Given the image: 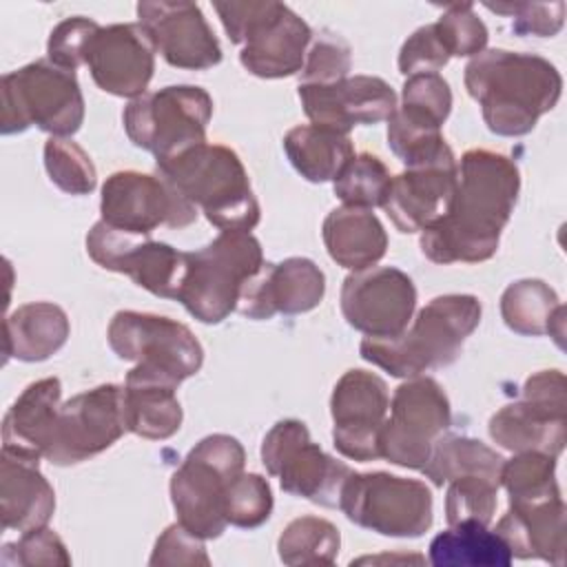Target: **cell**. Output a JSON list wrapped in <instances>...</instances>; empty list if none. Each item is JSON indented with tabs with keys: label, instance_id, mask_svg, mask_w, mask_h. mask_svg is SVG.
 <instances>
[{
	"label": "cell",
	"instance_id": "f6af8a7d",
	"mask_svg": "<svg viewBox=\"0 0 567 567\" xmlns=\"http://www.w3.org/2000/svg\"><path fill=\"white\" fill-rule=\"evenodd\" d=\"M489 11L512 18V29L518 35L551 38L563 29L565 2H485Z\"/></svg>",
	"mask_w": 567,
	"mask_h": 567
},
{
	"label": "cell",
	"instance_id": "9c48e42d",
	"mask_svg": "<svg viewBox=\"0 0 567 567\" xmlns=\"http://www.w3.org/2000/svg\"><path fill=\"white\" fill-rule=\"evenodd\" d=\"M213 117V97L202 86L173 84L131 100L122 113L128 140L168 159L195 144L206 142V126Z\"/></svg>",
	"mask_w": 567,
	"mask_h": 567
},
{
	"label": "cell",
	"instance_id": "b9f144b4",
	"mask_svg": "<svg viewBox=\"0 0 567 567\" xmlns=\"http://www.w3.org/2000/svg\"><path fill=\"white\" fill-rule=\"evenodd\" d=\"M226 520L241 529H255L270 518L272 492L264 476L239 474L226 489Z\"/></svg>",
	"mask_w": 567,
	"mask_h": 567
},
{
	"label": "cell",
	"instance_id": "d590c367",
	"mask_svg": "<svg viewBox=\"0 0 567 567\" xmlns=\"http://www.w3.org/2000/svg\"><path fill=\"white\" fill-rule=\"evenodd\" d=\"M341 534L337 525L319 516H299L290 520L279 540V558L284 565H332L339 556Z\"/></svg>",
	"mask_w": 567,
	"mask_h": 567
},
{
	"label": "cell",
	"instance_id": "ba28073f",
	"mask_svg": "<svg viewBox=\"0 0 567 567\" xmlns=\"http://www.w3.org/2000/svg\"><path fill=\"white\" fill-rule=\"evenodd\" d=\"M0 89L2 135L38 126L51 137H69L84 122V97L75 71L62 69L49 58L2 75Z\"/></svg>",
	"mask_w": 567,
	"mask_h": 567
},
{
	"label": "cell",
	"instance_id": "d4e9b609",
	"mask_svg": "<svg viewBox=\"0 0 567 567\" xmlns=\"http://www.w3.org/2000/svg\"><path fill=\"white\" fill-rule=\"evenodd\" d=\"M565 503L563 496L516 503L496 523V534L516 558L565 563Z\"/></svg>",
	"mask_w": 567,
	"mask_h": 567
},
{
	"label": "cell",
	"instance_id": "4fadbf2b",
	"mask_svg": "<svg viewBox=\"0 0 567 567\" xmlns=\"http://www.w3.org/2000/svg\"><path fill=\"white\" fill-rule=\"evenodd\" d=\"M379 432L381 458L421 470L432 452L434 441L450 427L452 412L443 388L432 377H412L403 381L390 401Z\"/></svg>",
	"mask_w": 567,
	"mask_h": 567
},
{
	"label": "cell",
	"instance_id": "3957f363",
	"mask_svg": "<svg viewBox=\"0 0 567 567\" xmlns=\"http://www.w3.org/2000/svg\"><path fill=\"white\" fill-rule=\"evenodd\" d=\"M478 323L481 301L474 295H441L423 306L403 332L365 337L359 352L392 377L412 379L454 363Z\"/></svg>",
	"mask_w": 567,
	"mask_h": 567
},
{
	"label": "cell",
	"instance_id": "8992f818",
	"mask_svg": "<svg viewBox=\"0 0 567 567\" xmlns=\"http://www.w3.org/2000/svg\"><path fill=\"white\" fill-rule=\"evenodd\" d=\"M246 452L230 434L204 436L171 476V501L179 523L208 540L226 529V489L244 472Z\"/></svg>",
	"mask_w": 567,
	"mask_h": 567
},
{
	"label": "cell",
	"instance_id": "836d02e7",
	"mask_svg": "<svg viewBox=\"0 0 567 567\" xmlns=\"http://www.w3.org/2000/svg\"><path fill=\"white\" fill-rule=\"evenodd\" d=\"M503 461L505 458L483 441L463 434H441L421 472L434 485H443L461 476H485L501 485Z\"/></svg>",
	"mask_w": 567,
	"mask_h": 567
},
{
	"label": "cell",
	"instance_id": "7c38bea8",
	"mask_svg": "<svg viewBox=\"0 0 567 567\" xmlns=\"http://www.w3.org/2000/svg\"><path fill=\"white\" fill-rule=\"evenodd\" d=\"M261 463L279 478L284 492L323 507H339L341 489L352 470L310 441L299 419H284L270 427L261 443Z\"/></svg>",
	"mask_w": 567,
	"mask_h": 567
},
{
	"label": "cell",
	"instance_id": "5b68a950",
	"mask_svg": "<svg viewBox=\"0 0 567 567\" xmlns=\"http://www.w3.org/2000/svg\"><path fill=\"white\" fill-rule=\"evenodd\" d=\"M215 11L239 53L241 66L266 80L301 71L312 29L284 2H215Z\"/></svg>",
	"mask_w": 567,
	"mask_h": 567
},
{
	"label": "cell",
	"instance_id": "8fae6325",
	"mask_svg": "<svg viewBox=\"0 0 567 567\" xmlns=\"http://www.w3.org/2000/svg\"><path fill=\"white\" fill-rule=\"evenodd\" d=\"M489 436L503 450L543 452L554 458L565 450L567 383L560 370L527 377L520 401L503 405L489 419Z\"/></svg>",
	"mask_w": 567,
	"mask_h": 567
},
{
	"label": "cell",
	"instance_id": "bcb514c9",
	"mask_svg": "<svg viewBox=\"0 0 567 567\" xmlns=\"http://www.w3.org/2000/svg\"><path fill=\"white\" fill-rule=\"evenodd\" d=\"M97 31L100 24L84 16L62 20L49 35V60L62 69L75 71L80 64H86V53Z\"/></svg>",
	"mask_w": 567,
	"mask_h": 567
},
{
	"label": "cell",
	"instance_id": "603a6c76",
	"mask_svg": "<svg viewBox=\"0 0 567 567\" xmlns=\"http://www.w3.org/2000/svg\"><path fill=\"white\" fill-rule=\"evenodd\" d=\"M326 292L321 268L308 257H288L264 266L244 284L237 310L248 319H270L277 312L299 315L317 308Z\"/></svg>",
	"mask_w": 567,
	"mask_h": 567
},
{
	"label": "cell",
	"instance_id": "ffe728a7",
	"mask_svg": "<svg viewBox=\"0 0 567 567\" xmlns=\"http://www.w3.org/2000/svg\"><path fill=\"white\" fill-rule=\"evenodd\" d=\"M140 24L146 29L155 51L177 69L204 71L221 62V47L195 2H153L137 4Z\"/></svg>",
	"mask_w": 567,
	"mask_h": 567
},
{
	"label": "cell",
	"instance_id": "f35d334b",
	"mask_svg": "<svg viewBox=\"0 0 567 567\" xmlns=\"http://www.w3.org/2000/svg\"><path fill=\"white\" fill-rule=\"evenodd\" d=\"M44 168L49 179L69 195H89L97 184V171L89 153L66 137L44 142Z\"/></svg>",
	"mask_w": 567,
	"mask_h": 567
},
{
	"label": "cell",
	"instance_id": "8d00e7d4",
	"mask_svg": "<svg viewBox=\"0 0 567 567\" xmlns=\"http://www.w3.org/2000/svg\"><path fill=\"white\" fill-rule=\"evenodd\" d=\"M501 485L509 494V505L558 496L556 458L543 452H518L503 461Z\"/></svg>",
	"mask_w": 567,
	"mask_h": 567
},
{
	"label": "cell",
	"instance_id": "681fc988",
	"mask_svg": "<svg viewBox=\"0 0 567 567\" xmlns=\"http://www.w3.org/2000/svg\"><path fill=\"white\" fill-rule=\"evenodd\" d=\"M401 104L419 109L432 115L436 122H445L452 109V91L450 84L439 73H414L403 82Z\"/></svg>",
	"mask_w": 567,
	"mask_h": 567
},
{
	"label": "cell",
	"instance_id": "7bdbcfd3",
	"mask_svg": "<svg viewBox=\"0 0 567 567\" xmlns=\"http://www.w3.org/2000/svg\"><path fill=\"white\" fill-rule=\"evenodd\" d=\"M436 33L441 35L450 55H478L487 44V27L474 13L472 2H454L447 4L443 16L434 22Z\"/></svg>",
	"mask_w": 567,
	"mask_h": 567
},
{
	"label": "cell",
	"instance_id": "4316f807",
	"mask_svg": "<svg viewBox=\"0 0 567 567\" xmlns=\"http://www.w3.org/2000/svg\"><path fill=\"white\" fill-rule=\"evenodd\" d=\"M179 381L168 374L135 365L124 381L126 430L151 441L171 439L182 425V405L177 401Z\"/></svg>",
	"mask_w": 567,
	"mask_h": 567
},
{
	"label": "cell",
	"instance_id": "1f68e13d",
	"mask_svg": "<svg viewBox=\"0 0 567 567\" xmlns=\"http://www.w3.org/2000/svg\"><path fill=\"white\" fill-rule=\"evenodd\" d=\"M284 151L292 168L312 184L334 179L354 155L350 135L317 124L290 128L284 135Z\"/></svg>",
	"mask_w": 567,
	"mask_h": 567
},
{
	"label": "cell",
	"instance_id": "83f0119b",
	"mask_svg": "<svg viewBox=\"0 0 567 567\" xmlns=\"http://www.w3.org/2000/svg\"><path fill=\"white\" fill-rule=\"evenodd\" d=\"M55 512V492L38 463L2 452L0 458V514L2 527L31 532L47 527Z\"/></svg>",
	"mask_w": 567,
	"mask_h": 567
},
{
	"label": "cell",
	"instance_id": "60d3db41",
	"mask_svg": "<svg viewBox=\"0 0 567 567\" xmlns=\"http://www.w3.org/2000/svg\"><path fill=\"white\" fill-rule=\"evenodd\" d=\"M352 69V49L348 40L330 29L312 35L301 66L299 84H332L346 80Z\"/></svg>",
	"mask_w": 567,
	"mask_h": 567
},
{
	"label": "cell",
	"instance_id": "ac0fdd59",
	"mask_svg": "<svg viewBox=\"0 0 567 567\" xmlns=\"http://www.w3.org/2000/svg\"><path fill=\"white\" fill-rule=\"evenodd\" d=\"M416 308L412 279L394 268L352 270L341 286V312L365 337H394L408 328Z\"/></svg>",
	"mask_w": 567,
	"mask_h": 567
},
{
	"label": "cell",
	"instance_id": "44dd1931",
	"mask_svg": "<svg viewBox=\"0 0 567 567\" xmlns=\"http://www.w3.org/2000/svg\"><path fill=\"white\" fill-rule=\"evenodd\" d=\"M299 100L312 124L346 135L357 124H379L396 111L394 89L374 75H348L332 84H299Z\"/></svg>",
	"mask_w": 567,
	"mask_h": 567
},
{
	"label": "cell",
	"instance_id": "30bf717a",
	"mask_svg": "<svg viewBox=\"0 0 567 567\" xmlns=\"http://www.w3.org/2000/svg\"><path fill=\"white\" fill-rule=\"evenodd\" d=\"M339 509L350 523L394 538H419L434 518L430 487L388 472H352L343 483Z\"/></svg>",
	"mask_w": 567,
	"mask_h": 567
},
{
	"label": "cell",
	"instance_id": "e575fe53",
	"mask_svg": "<svg viewBox=\"0 0 567 567\" xmlns=\"http://www.w3.org/2000/svg\"><path fill=\"white\" fill-rule=\"evenodd\" d=\"M441 126L432 115L401 104L388 120V144L405 168L430 164L452 153Z\"/></svg>",
	"mask_w": 567,
	"mask_h": 567
},
{
	"label": "cell",
	"instance_id": "cb8c5ba5",
	"mask_svg": "<svg viewBox=\"0 0 567 567\" xmlns=\"http://www.w3.org/2000/svg\"><path fill=\"white\" fill-rule=\"evenodd\" d=\"M456 173L454 153L405 168L390 179L381 208L401 233H421L447 213L456 190Z\"/></svg>",
	"mask_w": 567,
	"mask_h": 567
},
{
	"label": "cell",
	"instance_id": "e0dca14e",
	"mask_svg": "<svg viewBox=\"0 0 567 567\" xmlns=\"http://www.w3.org/2000/svg\"><path fill=\"white\" fill-rule=\"evenodd\" d=\"M100 213L106 224L137 235H151L159 226L186 228L197 219V206L168 179L140 171H117L106 177Z\"/></svg>",
	"mask_w": 567,
	"mask_h": 567
},
{
	"label": "cell",
	"instance_id": "5bb4252c",
	"mask_svg": "<svg viewBox=\"0 0 567 567\" xmlns=\"http://www.w3.org/2000/svg\"><path fill=\"white\" fill-rule=\"evenodd\" d=\"M106 339L120 359L168 374L179 383L197 374L204 363V348L190 328L168 317L120 310L109 323Z\"/></svg>",
	"mask_w": 567,
	"mask_h": 567
},
{
	"label": "cell",
	"instance_id": "ee69618b",
	"mask_svg": "<svg viewBox=\"0 0 567 567\" xmlns=\"http://www.w3.org/2000/svg\"><path fill=\"white\" fill-rule=\"evenodd\" d=\"M2 565H71V556L66 551V545L62 538L49 529L38 527L31 532H24L16 543H4L2 547Z\"/></svg>",
	"mask_w": 567,
	"mask_h": 567
},
{
	"label": "cell",
	"instance_id": "52a82bcc",
	"mask_svg": "<svg viewBox=\"0 0 567 567\" xmlns=\"http://www.w3.org/2000/svg\"><path fill=\"white\" fill-rule=\"evenodd\" d=\"M264 266L261 244L244 230H221L195 252H186V272L177 301L202 323H219L237 310L244 284Z\"/></svg>",
	"mask_w": 567,
	"mask_h": 567
},
{
	"label": "cell",
	"instance_id": "6da1fadb",
	"mask_svg": "<svg viewBox=\"0 0 567 567\" xmlns=\"http://www.w3.org/2000/svg\"><path fill=\"white\" fill-rule=\"evenodd\" d=\"M520 173L512 157L472 148L463 153L447 213L421 230V252L434 264H478L496 255L512 217Z\"/></svg>",
	"mask_w": 567,
	"mask_h": 567
},
{
	"label": "cell",
	"instance_id": "7dc6e473",
	"mask_svg": "<svg viewBox=\"0 0 567 567\" xmlns=\"http://www.w3.org/2000/svg\"><path fill=\"white\" fill-rule=\"evenodd\" d=\"M450 53L434 24L419 27L399 51V71L408 78L414 73H439L450 62Z\"/></svg>",
	"mask_w": 567,
	"mask_h": 567
},
{
	"label": "cell",
	"instance_id": "7a4b0ae2",
	"mask_svg": "<svg viewBox=\"0 0 567 567\" xmlns=\"http://www.w3.org/2000/svg\"><path fill=\"white\" fill-rule=\"evenodd\" d=\"M465 89L481 104L487 128L503 137L527 135L563 91L558 69L534 53L487 49L465 66Z\"/></svg>",
	"mask_w": 567,
	"mask_h": 567
},
{
	"label": "cell",
	"instance_id": "2e32d148",
	"mask_svg": "<svg viewBox=\"0 0 567 567\" xmlns=\"http://www.w3.org/2000/svg\"><path fill=\"white\" fill-rule=\"evenodd\" d=\"M126 430L124 388L104 383L60 405L44 458L75 465L109 450Z\"/></svg>",
	"mask_w": 567,
	"mask_h": 567
},
{
	"label": "cell",
	"instance_id": "d6a6232c",
	"mask_svg": "<svg viewBox=\"0 0 567 567\" xmlns=\"http://www.w3.org/2000/svg\"><path fill=\"white\" fill-rule=\"evenodd\" d=\"M512 551L505 540L478 520H461L430 543V563L436 567H507Z\"/></svg>",
	"mask_w": 567,
	"mask_h": 567
},
{
	"label": "cell",
	"instance_id": "ab89813d",
	"mask_svg": "<svg viewBox=\"0 0 567 567\" xmlns=\"http://www.w3.org/2000/svg\"><path fill=\"white\" fill-rule=\"evenodd\" d=\"M498 483L485 476H461L450 481L445 492V518L447 525L461 520H478L489 525L496 512Z\"/></svg>",
	"mask_w": 567,
	"mask_h": 567
},
{
	"label": "cell",
	"instance_id": "f1b7e54d",
	"mask_svg": "<svg viewBox=\"0 0 567 567\" xmlns=\"http://www.w3.org/2000/svg\"><path fill=\"white\" fill-rule=\"evenodd\" d=\"M323 244L332 261L348 270H365L383 259L388 235L370 208L339 206L321 226Z\"/></svg>",
	"mask_w": 567,
	"mask_h": 567
},
{
	"label": "cell",
	"instance_id": "277c9868",
	"mask_svg": "<svg viewBox=\"0 0 567 567\" xmlns=\"http://www.w3.org/2000/svg\"><path fill=\"white\" fill-rule=\"evenodd\" d=\"M157 175L168 179L219 230L250 233L261 217L248 173L239 155L224 146L202 142L168 159L155 162Z\"/></svg>",
	"mask_w": 567,
	"mask_h": 567
},
{
	"label": "cell",
	"instance_id": "9a60e30c",
	"mask_svg": "<svg viewBox=\"0 0 567 567\" xmlns=\"http://www.w3.org/2000/svg\"><path fill=\"white\" fill-rule=\"evenodd\" d=\"M86 252L104 270L131 277L155 297L177 299L179 295L186 252L155 241L151 235L128 233L100 219L86 235Z\"/></svg>",
	"mask_w": 567,
	"mask_h": 567
},
{
	"label": "cell",
	"instance_id": "7402d4cb",
	"mask_svg": "<svg viewBox=\"0 0 567 567\" xmlns=\"http://www.w3.org/2000/svg\"><path fill=\"white\" fill-rule=\"evenodd\" d=\"M86 64L93 82L117 97H140L155 71V47L140 22L100 27Z\"/></svg>",
	"mask_w": 567,
	"mask_h": 567
},
{
	"label": "cell",
	"instance_id": "c3c4849f",
	"mask_svg": "<svg viewBox=\"0 0 567 567\" xmlns=\"http://www.w3.org/2000/svg\"><path fill=\"white\" fill-rule=\"evenodd\" d=\"M153 567H168V565H210V558L204 547V538L188 532L179 520L168 525L162 536L155 540L151 560Z\"/></svg>",
	"mask_w": 567,
	"mask_h": 567
},
{
	"label": "cell",
	"instance_id": "74e56055",
	"mask_svg": "<svg viewBox=\"0 0 567 567\" xmlns=\"http://www.w3.org/2000/svg\"><path fill=\"white\" fill-rule=\"evenodd\" d=\"M388 166L372 153H359L348 159V164L332 179L334 195L343 206L374 208L381 206L390 186Z\"/></svg>",
	"mask_w": 567,
	"mask_h": 567
},
{
	"label": "cell",
	"instance_id": "d6986e66",
	"mask_svg": "<svg viewBox=\"0 0 567 567\" xmlns=\"http://www.w3.org/2000/svg\"><path fill=\"white\" fill-rule=\"evenodd\" d=\"M388 408V385L379 374L359 368L343 372L330 396V414L334 421L332 441L337 452L361 463L381 458L379 432Z\"/></svg>",
	"mask_w": 567,
	"mask_h": 567
},
{
	"label": "cell",
	"instance_id": "484cf974",
	"mask_svg": "<svg viewBox=\"0 0 567 567\" xmlns=\"http://www.w3.org/2000/svg\"><path fill=\"white\" fill-rule=\"evenodd\" d=\"M60 379L47 377L29 383L2 421V452L40 463L60 412Z\"/></svg>",
	"mask_w": 567,
	"mask_h": 567
},
{
	"label": "cell",
	"instance_id": "f546056e",
	"mask_svg": "<svg viewBox=\"0 0 567 567\" xmlns=\"http://www.w3.org/2000/svg\"><path fill=\"white\" fill-rule=\"evenodd\" d=\"M66 312L51 301H31L16 308L4 319V361H44L69 339Z\"/></svg>",
	"mask_w": 567,
	"mask_h": 567
},
{
	"label": "cell",
	"instance_id": "4dcf8cb0",
	"mask_svg": "<svg viewBox=\"0 0 567 567\" xmlns=\"http://www.w3.org/2000/svg\"><path fill=\"white\" fill-rule=\"evenodd\" d=\"M501 317L516 334H549L563 348L565 306L545 281L518 279L509 284L501 297Z\"/></svg>",
	"mask_w": 567,
	"mask_h": 567
}]
</instances>
